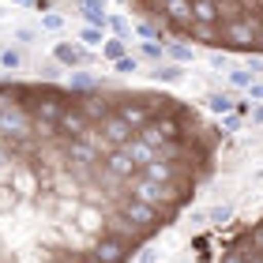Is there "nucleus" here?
I'll return each mask as SVG.
<instances>
[{"label":"nucleus","instance_id":"19","mask_svg":"<svg viewBox=\"0 0 263 263\" xmlns=\"http://www.w3.org/2000/svg\"><path fill=\"white\" fill-rule=\"evenodd\" d=\"M68 87H71V90H98V79H94L90 71H71Z\"/></svg>","mask_w":263,"mask_h":263},{"label":"nucleus","instance_id":"10","mask_svg":"<svg viewBox=\"0 0 263 263\" xmlns=\"http://www.w3.org/2000/svg\"><path fill=\"white\" fill-rule=\"evenodd\" d=\"M188 38L203 42V45H222V23H192Z\"/></svg>","mask_w":263,"mask_h":263},{"label":"nucleus","instance_id":"5","mask_svg":"<svg viewBox=\"0 0 263 263\" xmlns=\"http://www.w3.org/2000/svg\"><path fill=\"white\" fill-rule=\"evenodd\" d=\"M102 165L117 177V181H132V177L139 173V165L132 162V154H128L124 147H109V151L102 154Z\"/></svg>","mask_w":263,"mask_h":263},{"label":"nucleus","instance_id":"22","mask_svg":"<svg viewBox=\"0 0 263 263\" xmlns=\"http://www.w3.org/2000/svg\"><path fill=\"white\" fill-rule=\"evenodd\" d=\"M207 61H211V68L218 71V76H222V71H230V68H233V61H230V53H226V45H222V49H214V53L207 57Z\"/></svg>","mask_w":263,"mask_h":263},{"label":"nucleus","instance_id":"24","mask_svg":"<svg viewBox=\"0 0 263 263\" xmlns=\"http://www.w3.org/2000/svg\"><path fill=\"white\" fill-rule=\"evenodd\" d=\"M139 53L147 57V61H162V57H165V42H143Z\"/></svg>","mask_w":263,"mask_h":263},{"label":"nucleus","instance_id":"37","mask_svg":"<svg viewBox=\"0 0 263 263\" xmlns=\"http://www.w3.org/2000/svg\"><path fill=\"white\" fill-rule=\"evenodd\" d=\"M76 263H98V259H94L90 252H79V256H76Z\"/></svg>","mask_w":263,"mask_h":263},{"label":"nucleus","instance_id":"13","mask_svg":"<svg viewBox=\"0 0 263 263\" xmlns=\"http://www.w3.org/2000/svg\"><path fill=\"white\" fill-rule=\"evenodd\" d=\"M192 15H196V23H222L218 0H192Z\"/></svg>","mask_w":263,"mask_h":263},{"label":"nucleus","instance_id":"21","mask_svg":"<svg viewBox=\"0 0 263 263\" xmlns=\"http://www.w3.org/2000/svg\"><path fill=\"white\" fill-rule=\"evenodd\" d=\"M0 68H4V71H19L23 68V53L11 49V45H8V49H0Z\"/></svg>","mask_w":263,"mask_h":263},{"label":"nucleus","instance_id":"18","mask_svg":"<svg viewBox=\"0 0 263 263\" xmlns=\"http://www.w3.org/2000/svg\"><path fill=\"white\" fill-rule=\"evenodd\" d=\"M79 42L87 45V49H102V45H105V27H90V23H87V27L79 30Z\"/></svg>","mask_w":263,"mask_h":263},{"label":"nucleus","instance_id":"30","mask_svg":"<svg viewBox=\"0 0 263 263\" xmlns=\"http://www.w3.org/2000/svg\"><path fill=\"white\" fill-rule=\"evenodd\" d=\"M248 68H252L256 71V76H263V57H252V53H248V61H245Z\"/></svg>","mask_w":263,"mask_h":263},{"label":"nucleus","instance_id":"3","mask_svg":"<svg viewBox=\"0 0 263 263\" xmlns=\"http://www.w3.org/2000/svg\"><path fill=\"white\" fill-rule=\"evenodd\" d=\"M117 207H121V211L128 214V218L139 226V230H147V233H154V230H162V226H165L162 211H158V207H151V203H143V199H136V196L117 199Z\"/></svg>","mask_w":263,"mask_h":263},{"label":"nucleus","instance_id":"6","mask_svg":"<svg viewBox=\"0 0 263 263\" xmlns=\"http://www.w3.org/2000/svg\"><path fill=\"white\" fill-rule=\"evenodd\" d=\"M71 222H76V230L87 233V237H102V233H105V211L98 207V203H83L79 214H76Z\"/></svg>","mask_w":263,"mask_h":263},{"label":"nucleus","instance_id":"14","mask_svg":"<svg viewBox=\"0 0 263 263\" xmlns=\"http://www.w3.org/2000/svg\"><path fill=\"white\" fill-rule=\"evenodd\" d=\"M165 57L177 61V64H192L199 53H196V45H188V42H165Z\"/></svg>","mask_w":263,"mask_h":263},{"label":"nucleus","instance_id":"38","mask_svg":"<svg viewBox=\"0 0 263 263\" xmlns=\"http://www.w3.org/2000/svg\"><path fill=\"white\" fill-rule=\"evenodd\" d=\"M11 4H19V8H30V4H34V0H11Z\"/></svg>","mask_w":263,"mask_h":263},{"label":"nucleus","instance_id":"36","mask_svg":"<svg viewBox=\"0 0 263 263\" xmlns=\"http://www.w3.org/2000/svg\"><path fill=\"white\" fill-rule=\"evenodd\" d=\"M252 121H256V124H263V102H259L256 109H252Z\"/></svg>","mask_w":263,"mask_h":263},{"label":"nucleus","instance_id":"33","mask_svg":"<svg viewBox=\"0 0 263 263\" xmlns=\"http://www.w3.org/2000/svg\"><path fill=\"white\" fill-rule=\"evenodd\" d=\"M188 222H192V226H203V222H207V211H192V218H188Z\"/></svg>","mask_w":263,"mask_h":263},{"label":"nucleus","instance_id":"25","mask_svg":"<svg viewBox=\"0 0 263 263\" xmlns=\"http://www.w3.org/2000/svg\"><path fill=\"white\" fill-rule=\"evenodd\" d=\"M42 30H64V15H61V11H45V15H42Z\"/></svg>","mask_w":263,"mask_h":263},{"label":"nucleus","instance_id":"11","mask_svg":"<svg viewBox=\"0 0 263 263\" xmlns=\"http://www.w3.org/2000/svg\"><path fill=\"white\" fill-rule=\"evenodd\" d=\"M124 151L132 154V162H136V165H139V170H143V165H147V162L154 158V147H151V143H147V139H139V136H132V139L124 143Z\"/></svg>","mask_w":263,"mask_h":263},{"label":"nucleus","instance_id":"12","mask_svg":"<svg viewBox=\"0 0 263 263\" xmlns=\"http://www.w3.org/2000/svg\"><path fill=\"white\" fill-rule=\"evenodd\" d=\"M158 83H184V64H177V61H158V68L151 71Z\"/></svg>","mask_w":263,"mask_h":263},{"label":"nucleus","instance_id":"32","mask_svg":"<svg viewBox=\"0 0 263 263\" xmlns=\"http://www.w3.org/2000/svg\"><path fill=\"white\" fill-rule=\"evenodd\" d=\"M15 42H34V30H27V27H19V30H15Z\"/></svg>","mask_w":263,"mask_h":263},{"label":"nucleus","instance_id":"28","mask_svg":"<svg viewBox=\"0 0 263 263\" xmlns=\"http://www.w3.org/2000/svg\"><path fill=\"white\" fill-rule=\"evenodd\" d=\"M222 263H248V252H245V248H237V252H226Z\"/></svg>","mask_w":263,"mask_h":263},{"label":"nucleus","instance_id":"35","mask_svg":"<svg viewBox=\"0 0 263 263\" xmlns=\"http://www.w3.org/2000/svg\"><path fill=\"white\" fill-rule=\"evenodd\" d=\"M237 124H241V113H237V117H226V132H237Z\"/></svg>","mask_w":263,"mask_h":263},{"label":"nucleus","instance_id":"7","mask_svg":"<svg viewBox=\"0 0 263 263\" xmlns=\"http://www.w3.org/2000/svg\"><path fill=\"white\" fill-rule=\"evenodd\" d=\"M98 132H102V136H105V143H109V147H124V143L132 139V136H136V128H132L128 121H124V117L121 113H109V117H105V121L98 124Z\"/></svg>","mask_w":263,"mask_h":263},{"label":"nucleus","instance_id":"29","mask_svg":"<svg viewBox=\"0 0 263 263\" xmlns=\"http://www.w3.org/2000/svg\"><path fill=\"white\" fill-rule=\"evenodd\" d=\"M248 102H263V79H256L252 87H248Z\"/></svg>","mask_w":263,"mask_h":263},{"label":"nucleus","instance_id":"1","mask_svg":"<svg viewBox=\"0 0 263 263\" xmlns=\"http://www.w3.org/2000/svg\"><path fill=\"white\" fill-rule=\"evenodd\" d=\"M259 27H263V15H259V11H252V15H237V19H226V23H222V45H226V49H245V53H252Z\"/></svg>","mask_w":263,"mask_h":263},{"label":"nucleus","instance_id":"2","mask_svg":"<svg viewBox=\"0 0 263 263\" xmlns=\"http://www.w3.org/2000/svg\"><path fill=\"white\" fill-rule=\"evenodd\" d=\"M105 233L117 237V241H124V245H132V248H136V245H147V237H151L147 230H139V226L132 222L121 207H113L109 214H105Z\"/></svg>","mask_w":263,"mask_h":263},{"label":"nucleus","instance_id":"17","mask_svg":"<svg viewBox=\"0 0 263 263\" xmlns=\"http://www.w3.org/2000/svg\"><path fill=\"white\" fill-rule=\"evenodd\" d=\"M102 57H105V61H121V57H128V38H117V34H113V38H105V45H102Z\"/></svg>","mask_w":263,"mask_h":263},{"label":"nucleus","instance_id":"16","mask_svg":"<svg viewBox=\"0 0 263 263\" xmlns=\"http://www.w3.org/2000/svg\"><path fill=\"white\" fill-rule=\"evenodd\" d=\"M233 105H237V98H233L230 90H211L207 94V109L211 113H222L226 117V113H233Z\"/></svg>","mask_w":263,"mask_h":263},{"label":"nucleus","instance_id":"23","mask_svg":"<svg viewBox=\"0 0 263 263\" xmlns=\"http://www.w3.org/2000/svg\"><path fill=\"white\" fill-rule=\"evenodd\" d=\"M113 71H121V76H136L139 71V57H121V61H113Z\"/></svg>","mask_w":263,"mask_h":263},{"label":"nucleus","instance_id":"34","mask_svg":"<svg viewBox=\"0 0 263 263\" xmlns=\"http://www.w3.org/2000/svg\"><path fill=\"white\" fill-rule=\"evenodd\" d=\"M136 4H139L143 11H154V8H158V4H162V0H136Z\"/></svg>","mask_w":263,"mask_h":263},{"label":"nucleus","instance_id":"9","mask_svg":"<svg viewBox=\"0 0 263 263\" xmlns=\"http://www.w3.org/2000/svg\"><path fill=\"white\" fill-rule=\"evenodd\" d=\"M53 61H61L64 68H87L90 61H94V57H90V49H87V45H76V42H57L53 45Z\"/></svg>","mask_w":263,"mask_h":263},{"label":"nucleus","instance_id":"15","mask_svg":"<svg viewBox=\"0 0 263 263\" xmlns=\"http://www.w3.org/2000/svg\"><path fill=\"white\" fill-rule=\"evenodd\" d=\"M226 76H230V90H248V87H252V83L259 79V76H256V71L248 68V64H241V68H230Z\"/></svg>","mask_w":263,"mask_h":263},{"label":"nucleus","instance_id":"27","mask_svg":"<svg viewBox=\"0 0 263 263\" xmlns=\"http://www.w3.org/2000/svg\"><path fill=\"white\" fill-rule=\"evenodd\" d=\"M248 248H259V252H263V222L252 226V233H248Z\"/></svg>","mask_w":263,"mask_h":263},{"label":"nucleus","instance_id":"20","mask_svg":"<svg viewBox=\"0 0 263 263\" xmlns=\"http://www.w3.org/2000/svg\"><path fill=\"white\" fill-rule=\"evenodd\" d=\"M230 218H233V207H230V203H218V207H211V211H207V222H211V226H218V230H222V226L230 222Z\"/></svg>","mask_w":263,"mask_h":263},{"label":"nucleus","instance_id":"31","mask_svg":"<svg viewBox=\"0 0 263 263\" xmlns=\"http://www.w3.org/2000/svg\"><path fill=\"white\" fill-rule=\"evenodd\" d=\"M154 259H158V256H154V248L143 245V248H139V263H154Z\"/></svg>","mask_w":263,"mask_h":263},{"label":"nucleus","instance_id":"8","mask_svg":"<svg viewBox=\"0 0 263 263\" xmlns=\"http://www.w3.org/2000/svg\"><path fill=\"white\" fill-rule=\"evenodd\" d=\"M90 128H94V121L79 109V102L71 98V105H68L64 117H61V136H64V139H76V136H87Z\"/></svg>","mask_w":263,"mask_h":263},{"label":"nucleus","instance_id":"4","mask_svg":"<svg viewBox=\"0 0 263 263\" xmlns=\"http://www.w3.org/2000/svg\"><path fill=\"white\" fill-rule=\"evenodd\" d=\"M87 252H90L94 259H98V263H128L132 245L117 241V237H109V233H102V237H94V245L87 248Z\"/></svg>","mask_w":263,"mask_h":263},{"label":"nucleus","instance_id":"26","mask_svg":"<svg viewBox=\"0 0 263 263\" xmlns=\"http://www.w3.org/2000/svg\"><path fill=\"white\" fill-rule=\"evenodd\" d=\"M109 30L117 34V38H128V30H132V23L124 15H109Z\"/></svg>","mask_w":263,"mask_h":263}]
</instances>
